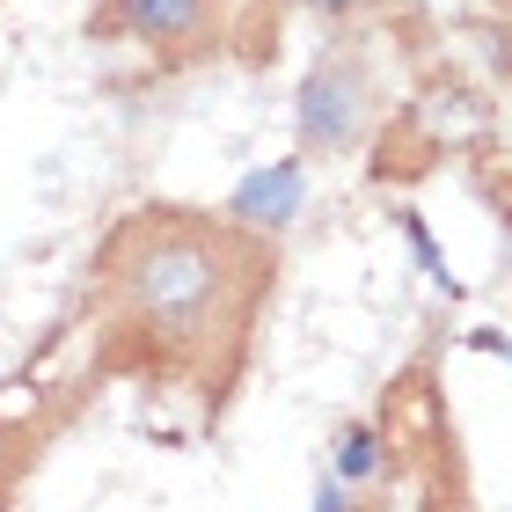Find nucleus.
Wrapping results in <instances>:
<instances>
[{
    "instance_id": "7ed1b4c3",
    "label": "nucleus",
    "mask_w": 512,
    "mask_h": 512,
    "mask_svg": "<svg viewBox=\"0 0 512 512\" xmlns=\"http://www.w3.org/2000/svg\"><path fill=\"white\" fill-rule=\"evenodd\" d=\"M227 0H96L88 8V37L139 44L154 59H191L205 44H220Z\"/></svg>"
},
{
    "instance_id": "f03ea898",
    "label": "nucleus",
    "mask_w": 512,
    "mask_h": 512,
    "mask_svg": "<svg viewBox=\"0 0 512 512\" xmlns=\"http://www.w3.org/2000/svg\"><path fill=\"white\" fill-rule=\"evenodd\" d=\"M366 118H374V74L352 44L322 52L300 81L293 125H300V154H352L366 139Z\"/></svg>"
},
{
    "instance_id": "39448f33",
    "label": "nucleus",
    "mask_w": 512,
    "mask_h": 512,
    "mask_svg": "<svg viewBox=\"0 0 512 512\" xmlns=\"http://www.w3.org/2000/svg\"><path fill=\"white\" fill-rule=\"evenodd\" d=\"M374 469H381V432L374 425H344V439H337V483H359Z\"/></svg>"
},
{
    "instance_id": "0eeeda50",
    "label": "nucleus",
    "mask_w": 512,
    "mask_h": 512,
    "mask_svg": "<svg viewBox=\"0 0 512 512\" xmlns=\"http://www.w3.org/2000/svg\"><path fill=\"white\" fill-rule=\"evenodd\" d=\"M315 512H352V498H344V483H337V476H322V483H315Z\"/></svg>"
},
{
    "instance_id": "9d476101",
    "label": "nucleus",
    "mask_w": 512,
    "mask_h": 512,
    "mask_svg": "<svg viewBox=\"0 0 512 512\" xmlns=\"http://www.w3.org/2000/svg\"><path fill=\"white\" fill-rule=\"evenodd\" d=\"M0 491H8V447H0Z\"/></svg>"
},
{
    "instance_id": "20e7f679",
    "label": "nucleus",
    "mask_w": 512,
    "mask_h": 512,
    "mask_svg": "<svg viewBox=\"0 0 512 512\" xmlns=\"http://www.w3.org/2000/svg\"><path fill=\"white\" fill-rule=\"evenodd\" d=\"M300 205H308V154H278V161H264V169H249L235 183L227 220H235L242 235H286L300 220Z\"/></svg>"
},
{
    "instance_id": "423d86ee",
    "label": "nucleus",
    "mask_w": 512,
    "mask_h": 512,
    "mask_svg": "<svg viewBox=\"0 0 512 512\" xmlns=\"http://www.w3.org/2000/svg\"><path fill=\"white\" fill-rule=\"evenodd\" d=\"M395 227H403V242L417 249V271H425V278H432V286H439V293H447V300H454L461 286H454V271H447V256H439V242H432V227H425V220H417V213H395Z\"/></svg>"
},
{
    "instance_id": "1a4fd4ad",
    "label": "nucleus",
    "mask_w": 512,
    "mask_h": 512,
    "mask_svg": "<svg viewBox=\"0 0 512 512\" xmlns=\"http://www.w3.org/2000/svg\"><path fill=\"white\" fill-rule=\"evenodd\" d=\"M308 8H322V15H352V8H366V0H308Z\"/></svg>"
},
{
    "instance_id": "f257e3e1",
    "label": "nucleus",
    "mask_w": 512,
    "mask_h": 512,
    "mask_svg": "<svg viewBox=\"0 0 512 512\" xmlns=\"http://www.w3.org/2000/svg\"><path fill=\"white\" fill-rule=\"evenodd\" d=\"M110 293L161 359H198L249 308L242 271H256V242L242 227H205L191 213H139L103 249Z\"/></svg>"
},
{
    "instance_id": "6e6552de",
    "label": "nucleus",
    "mask_w": 512,
    "mask_h": 512,
    "mask_svg": "<svg viewBox=\"0 0 512 512\" xmlns=\"http://www.w3.org/2000/svg\"><path fill=\"white\" fill-rule=\"evenodd\" d=\"M469 344H476V352H498V359H512V337H498V330H476Z\"/></svg>"
}]
</instances>
